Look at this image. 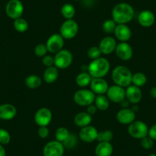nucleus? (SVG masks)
<instances>
[{
  "label": "nucleus",
  "instance_id": "1",
  "mask_svg": "<svg viewBox=\"0 0 156 156\" xmlns=\"http://www.w3.org/2000/svg\"><path fill=\"white\" fill-rule=\"evenodd\" d=\"M135 16L134 9L131 5L126 2L118 3L114 6L112 11V20L117 24H126L133 20Z\"/></svg>",
  "mask_w": 156,
  "mask_h": 156
},
{
  "label": "nucleus",
  "instance_id": "2",
  "mask_svg": "<svg viewBox=\"0 0 156 156\" xmlns=\"http://www.w3.org/2000/svg\"><path fill=\"white\" fill-rule=\"evenodd\" d=\"M87 67V72L93 78H103L109 71L110 64L106 58H99L92 60Z\"/></svg>",
  "mask_w": 156,
  "mask_h": 156
},
{
  "label": "nucleus",
  "instance_id": "3",
  "mask_svg": "<svg viewBox=\"0 0 156 156\" xmlns=\"http://www.w3.org/2000/svg\"><path fill=\"white\" fill-rule=\"evenodd\" d=\"M132 77L131 70L125 66H117L112 72V81L122 87H127L132 84Z\"/></svg>",
  "mask_w": 156,
  "mask_h": 156
},
{
  "label": "nucleus",
  "instance_id": "4",
  "mask_svg": "<svg viewBox=\"0 0 156 156\" xmlns=\"http://www.w3.org/2000/svg\"><path fill=\"white\" fill-rule=\"evenodd\" d=\"M96 94L90 90L81 89L76 91L73 95L75 103L80 106H88L93 104L95 100Z\"/></svg>",
  "mask_w": 156,
  "mask_h": 156
},
{
  "label": "nucleus",
  "instance_id": "5",
  "mask_svg": "<svg viewBox=\"0 0 156 156\" xmlns=\"http://www.w3.org/2000/svg\"><path fill=\"white\" fill-rule=\"evenodd\" d=\"M79 26L76 21L73 19H66L60 28V34L64 39H72L78 33Z\"/></svg>",
  "mask_w": 156,
  "mask_h": 156
},
{
  "label": "nucleus",
  "instance_id": "6",
  "mask_svg": "<svg viewBox=\"0 0 156 156\" xmlns=\"http://www.w3.org/2000/svg\"><path fill=\"white\" fill-rule=\"evenodd\" d=\"M128 133L134 139H142L148 136V127L142 121H134L129 125Z\"/></svg>",
  "mask_w": 156,
  "mask_h": 156
},
{
  "label": "nucleus",
  "instance_id": "7",
  "mask_svg": "<svg viewBox=\"0 0 156 156\" xmlns=\"http://www.w3.org/2000/svg\"><path fill=\"white\" fill-rule=\"evenodd\" d=\"M55 66L58 69H66L71 65L73 62V55L68 50L62 49L55 54Z\"/></svg>",
  "mask_w": 156,
  "mask_h": 156
},
{
  "label": "nucleus",
  "instance_id": "8",
  "mask_svg": "<svg viewBox=\"0 0 156 156\" xmlns=\"http://www.w3.org/2000/svg\"><path fill=\"white\" fill-rule=\"evenodd\" d=\"M5 12L10 19L15 20L22 17L24 12V5L20 0H10L5 7Z\"/></svg>",
  "mask_w": 156,
  "mask_h": 156
},
{
  "label": "nucleus",
  "instance_id": "9",
  "mask_svg": "<svg viewBox=\"0 0 156 156\" xmlns=\"http://www.w3.org/2000/svg\"><path fill=\"white\" fill-rule=\"evenodd\" d=\"M64 145L57 140L51 141L44 145L43 148L44 156H63L64 153Z\"/></svg>",
  "mask_w": 156,
  "mask_h": 156
},
{
  "label": "nucleus",
  "instance_id": "10",
  "mask_svg": "<svg viewBox=\"0 0 156 156\" xmlns=\"http://www.w3.org/2000/svg\"><path fill=\"white\" fill-rule=\"evenodd\" d=\"M45 45L48 51L56 54L63 49L64 45V38L60 34H53L48 37Z\"/></svg>",
  "mask_w": 156,
  "mask_h": 156
},
{
  "label": "nucleus",
  "instance_id": "11",
  "mask_svg": "<svg viewBox=\"0 0 156 156\" xmlns=\"http://www.w3.org/2000/svg\"><path fill=\"white\" fill-rule=\"evenodd\" d=\"M106 97L110 102L115 103H120L126 99V90L124 87L115 84L109 87Z\"/></svg>",
  "mask_w": 156,
  "mask_h": 156
},
{
  "label": "nucleus",
  "instance_id": "12",
  "mask_svg": "<svg viewBox=\"0 0 156 156\" xmlns=\"http://www.w3.org/2000/svg\"><path fill=\"white\" fill-rule=\"evenodd\" d=\"M52 120V112L48 108H40L34 115V122L40 126H48Z\"/></svg>",
  "mask_w": 156,
  "mask_h": 156
},
{
  "label": "nucleus",
  "instance_id": "13",
  "mask_svg": "<svg viewBox=\"0 0 156 156\" xmlns=\"http://www.w3.org/2000/svg\"><path fill=\"white\" fill-rule=\"evenodd\" d=\"M98 133L97 129L92 126H87L81 128L79 132V138L83 142L87 143H90L97 140Z\"/></svg>",
  "mask_w": 156,
  "mask_h": 156
},
{
  "label": "nucleus",
  "instance_id": "14",
  "mask_svg": "<svg viewBox=\"0 0 156 156\" xmlns=\"http://www.w3.org/2000/svg\"><path fill=\"white\" fill-rule=\"evenodd\" d=\"M115 54L119 59L124 61H129L133 55V50L127 42H120L115 48Z\"/></svg>",
  "mask_w": 156,
  "mask_h": 156
},
{
  "label": "nucleus",
  "instance_id": "15",
  "mask_svg": "<svg viewBox=\"0 0 156 156\" xmlns=\"http://www.w3.org/2000/svg\"><path fill=\"white\" fill-rule=\"evenodd\" d=\"M118 122L123 125H129L136 119V112L132 109H121L116 114Z\"/></svg>",
  "mask_w": 156,
  "mask_h": 156
},
{
  "label": "nucleus",
  "instance_id": "16",
  "mask_svg": "<svg viewBox=\"0 0 156 156\" xmlns=\"http://www.w3.org/2000/svg\"><path fill=\"white\" fill-rule=\"evenodd\" d=\"M142 98V93L140 87L129 85L126 90V99L133 104H138Z\"/></svg>",
  "mask_w": 156,
  "mask_h": 156
},
{
  "label": "nucleus",
  "instance_id": "17",
  "mask_svg": "<svg viewBox=\"0 0 156 156\" xmlns=\"http://www.w3.org/2000/svg\"><path fill=\"white\" fill-rule=\"evenodd\" d=\"M90 89L97 95H103L106 94L109 85L103 78H93L90 82Z\"/></svg>",
  "mask_w": 156,
  "mask_h": 156
},
{
  "label": "nucleus",
  "instance_id": "18",
  "mask_svg": "<svg viewBox=\"0 0 156 156\" xmlns=\"http://www.w3.org/2000/svg\"><path fill=\"white\" fill-rule=\"evenodd\" d=\"M116 45L117 44L115 38L110 37V36H108V37L102 39L101 41L100 42V44H99V48H100L102 54L105 55H108L115 51Z\"/></svg>",
  "mask_w": 156,
  "mask_h": 156
},
{
  "label": "nucleus",
  "instance_id": "19",
  "mask_svg": "<svg viewBox=\"0 0 156 156\" xmlns=\"http://www.w3.org/2000/svg\"><path fill=\"white\" fill-rule=\"evenodd\" d=\"M115 37L121 42H126L129 41L132 36V31L126 24L117 25L114 31Z\"/></svg>",
  "mask_w": 156,
  "mask_h": 156
},
{
  "label": "nucleus",
  "instance_id": "20",
  "mask_svg": "<svg viewBox=\"0 0 156 156\" xmlns=\"http://www.w3.org/2000/svg\"><path fill=\"white\" fill-rule=\"evenodd\" d=\"M17 114V109L13 105L9 103L0 105V119L10 120Z\"/></svg>",
  "mask_w": 156,
  "mask_h": 156
},
{
  "label": "nucleus",
  "instance_id": "21",
  "mask_svg": "<svg viewBox=\"0 0 156 156\" xmlns=\"http://www.w3.org/2000/svg\"><path fill=\"white\" fill-rule=\"evenodd\" d=\"M139 23L145 28H148L153 25L155 22V17L152 12L149 10H144L139 13L138 16Z\"/></svg>",
  "mask_w": 156,
  "mask_h": 156
},
{
  "label": "nucleus",
  "instance_id": "22",
  "mask_svg": "<svg viewBox=\"0 0 156 156\" xmlns=\"http://www.w3.org/2000/svg\"><path fill=\"white\" fill-rule=\"evenodd\" d=\"M113 151V147L110 142H99L95 148L96 156H111Z\"/></svg>",
  "mask_w": 156,
  "mask_h": 156
},
{
  "label": "nucleus",
  "instance_id": "23",
  "mask_svg": "<svg viewBox=\"0 0 156 156\" xmlns=\"http://www.w3.org/2000/svg\"><path fill=\"white\" fill-rule=\"evenodd\" d=\"M92 122V115L87 112H80L74 117V123L76 126L83 128L90 125Z\"/></svg>",
  "mask_w": 156,
  "mask_h": 156
},
{
  "label": "nucleus",
  "instance_id": "24",
  "mask_svg": "<svg viewBox=\"0 0 156 156\" xmlns=\"http://www.w3.org/2000/svg\"><path fill=\"white\" fill-rule=\"evenodd\" d=\"M59 76L58 69L55 66L49 67L46 68L44 72V80L46 83H52L58 80Z\"/></svg>",
  "mask_w": 156,
  "mask_h": 156
},
{
  "label": "nucleus",
  "instance_id": "25",
  "mask_svg": "<svg viewBox=\"0 0 156 156\" xmlns=\"http://www.w3.org/2000/svg\"><path fill=\"white\" fill-rule=\"evenodd\" d=\"M92 79L93 77L88 72H81L76 76V83L77 84V86L80 87H85L90 84Z\"/></svg>",
  "mask_w": 156,
  "mask_h": 156
},
{
  "label": "nucleus",
  "instance_id": "26",
  "mask_svg": "<svg viewBox=\"0 0 156 156\" xmlns=\"http://www.w3.org/2000/svg\"><path fill=\"white\" fill-rule=\"evenodd\" d=\"M42 83L41 78L37 75H29L25 78V85L30 89L38 88Z\"/></svg>",
  "mask_w": 156,
  "mask_h": 156
},
{
  "label": "nucleus",
  "instance_id": "27",
  "mask_svg": "<svg viewBox=\"0 0 156 156\" xmlns=\"http://www.w3.org/2000/svg\"><path fill=\"white\" fill-rule=\"evenodd\" d=\"M109 102L110 101L107 98V97L104 95H97L94 100V103L97 109L101 111H105L109 108Z\"/></svg>",
  "mask_w": 156,
  "mask_h": 156
},
{
  "label": "nucleus",
  "instance_id": "28",
  "mask_svg": "<svg viewBox=\"0 0 156 156\" xmlns=\"http://www.w3.org/2000/svg\"><path fill=\"white\" fill-rule=\"evenodd\" d=\"M146 82L147 77L145 73L142 72H137L133 74V77H132L133 85H135L138 87H143L146 83Z\"/></svg>",
  "mask_w": 156,
  "mask_h": 156
},
{
  "label": "nucleus",
  "instance_id": "29",
  "mask_svg": "<svg viewBox=\"0 0 156 156\" xmlns=\"http://www.w3.org/2000/svg\"><path fill=\"white\" fill-rule=\"evenodd\" d=\"M61 14L66 19H73L75 15V8L70 3H66L61 7Z\"/></svg>",
  "mask_w": 156,
  "mask_h": 156
},
{
  "label": "nucleus",
  "instance_id": "30",
  "mask_svg": "<svg viewBox=\"0 0 156 156\" xmlns=\"http://www.w3.org/2000/svg\"><path fill=\"white\" fill-rule=\"evenodd\" d=\"M14 28L19 32H25L28 29V23L25 19H22V17L19 18L17 19H15Z\"/></svg>",
  "mask_w": 156,
  "mask_h": 156
},
{
  "label": "nucleus",
  "instance_id": "31",
  "mask_svg": "<svg viewBox=\"0 0 156 156\" xmlns=\"http://www.w3.org/2000/svg\"><path fill=\"white\" fill-rule=\"evenodd\" d=\"M69 135H70V133H69L67 129H66L65 127H60V128H58L56 130V133H55V139H56L57 141L63 143L67 139Z\"/></svg>",
  "mask_w": 156,
  "mask_h": 156
},
{
  "label": "nucleus",
  "instance_id": "32",
  "mask_svg": "<svg viewBox=\"0 0 156 156\" xmlns=\"http://www.w3.org/2000/svg\"><path fill=\"white\" fill-rule=\"evenodd\" d=\"M113 138V133L110 130H105V131L99 132L97 140L99 142H110Z\"/></svg>",
  "mask_w": 156,
  "mask_h": 156
},
{
  "label": "nucleus",
  "instance_id": "33",
  "mask_svg": "<svg viewBox=\"0 0 156 156\" xmlns=\"http://www.w3.org/2000/svg\"><path fill=\"white\" fill-rule=\"evenodd\" d=\"M77 144V137L74 134H70L67 139L63 142L64 148L67 149H71L73 148Z\"/></svg>",
  "mask_w": 156,
  "mask_h": 156
},
{
  "label": "nucleus",
  "instance_id": "34",
  "mask_svg": "<svg viewBox=\"0 0 156 156\" xmlns=\"http://www.w3.org/2000/svg\"><path fill=\"white\" fill-rule=\"evenodd\" d=\"M116 25L117 24L112 19H108L103 22V30L107 34H111V33L114 32Z\"/></svg>",
  "mask_w": 156,
  "mask_h": 156
},
{
  "label": "nucleus",
  "instance_id": "35",
  "mask_svg": "<svg viewBox=\"0 0 156 156\" xmlns=\"http://www.w3.org/2000/svg\"><path fill=\"white\" fill-rule=\"evenodd\" d=\"M102 52L100 51V48L97 47V46H93V47L90 48L89 50L87 51L88 58L92 60H95L100 58Z\"/></svg>",
  "mask_w": 156,
  "mask_h": 156
},
{
  "label": "nucleus",
  "instance_id": "36",
  "mask_svg": "<svg viewBox=\"0 0 156 156\" xmlns=\"http://www.w3.org/2000/svg\"><path fill=\"white\" fill-rule=\"evenodd\" d=\"M34 51L36 56L40 57V58H43V57H44L45 55H47L48 49L45 44H39L35 46Z\"/></svg>",
  "mask_w": 156,
  "mask_h": 156
},
{
  "label": "nucleus",
  "instance_id": "37",
  "mask_svg": "<svg viewBox=\"0 0 156 156\" xmlns=\"http://www.w3.org/2000/svg\"><path fill=\"white\" fill-rule=\"evenodd\" d=\"M11 136L9 133L3 129H0V144L1 145H7L10 142Z\"/></svg>",
  "mask_w": 156,
  "mask_h": 156
},
{
  "label": "nucleus",
  "instance_id": "38",
  "mask_svg": "<svg viewBox=\"0 0 156 156\" xmlns=\"http://www.w3.org/2000/svg\"><path fill=\"white\" fill-rule=\"evenodd\" d=\"M141 145L145 149H151L154 145V140L151 139L148 136H147L141 139Z\"/></svg>",
  "mask_w": 156,
  "mask_h": 156
},
{
  "label": "nucleus",
  "instance_id": "39",
  "mask_svg": "<svg viewBox=\"0 0 156 156\" xmlns=\"http://www.w3.org/2000/svg\"><path fill=\"white\" fill-rule=\"evenodd\" d=\"M42 64L46 67H52V66L55 65V58L51 55H45L42 58Z\"/></svg>",
  "mask_w": 156,
  "mask_h": 156
},
{
  "label": "nucleus",
  "instance_id": "40",
  "mask_svg": "<svg viewBox=\"0 0 156 156\" xmlns=\"http://www.w3.org/2000/svg\"><path fill=\"white\" fill-rule=\"evenodd\" d=\"M38 136L41 139H45L49 136V129L47 126H40L37 130Z\"/></svg>",
  "mask_w": 156,
  "mask_h": 156
},
{
  "label": "nucleus",
  "instance_id": "41",
  "mask_svg": "<svg viewBox=\"0 0 156 156\" xmlns=\"http://www.w3.org/2000/svg\"><path fill=\"white\" fill-rule=\"evenodd\" d=\"M148 136L153 139L154 141H156V124L153 125L152 126L148 129Z\"/></svg>",
  "mask_w": 156,
  "mask_h": 156
},
{
  "label": "nucleus",
  "instance_id": "42",
  "mask_svg": "<svg viewBox=\"0 0 156 156\" xmlns=\"http://www.w3.org/2000/svg\"><path fill=\"white\" fill-rule=\"evenodd\" d=\"M97 106H95V104H91L90 106H87V112L89 113L90 115H94V114L97 112Z\"/></svg>",
  "mask_w": 156,
  "mask_h": 156
},
{
  "label": "nucleus",
  "instance_id": "43",
  "mask_svg": "<svg viewBox=\"0 0 156 156\" xmlns=\"http://www.w3.org/2000/svg\"><path fill=\"white\" fill-rule=\"evenodd\" d=\"M129 103H130L126 99H125V100H122V101L121 102L120 104H121V106H122V109H126V108H128Z\"/></svg>",
  "mask_w": 156,
  "mask_h": 156
},
{
  "label": "nucleus",
  "instance_id": "44",
  "mask_svg": "<svg viewBox=\"0 0 156 156\" xmlns=\"http://www.w3.org/2000/svg\"><path fill=\"white\" fill-rule=\"evenodd\" d=\"M150 96L152 98L156 99V87H153L152 88H151V90H150Z\"/></svg>",
  "mask_w": 156,
  "mask_h": 156
},
{
  "label": "nucleus",
  "instance_id": "45",
  "mask_svg": "<svg viewBox=\"0 0 156 156\" xmlns=\"http://www.w3.org/2000/svg\"><path fill=\"white\" fill-rule=\"evenodd\" d=\"M6 153H5V150L4 147L0 144V156H5Z\"/></svg>",
  "mask_w": 156,
  "mask_h": 156
},
{
  "label": "nucleus",
  "instance_id": "46",
  "mask_svg": "<svg viewBox=\"0 0 156 156\" xmlns=\"http://www.w3.org/2000/svg\"><path fill=\"white\" fill-rule=\"evenodd\" d=\"M132 109H133V111H134L135 112H136L138 111V106H137V104H133V108H132Z\"/></svg>",
  "mask_w": 156,
  "mask_h": 156
},
{
  "label": "nucleus",
  "instance_id": "47",
  "mask_svg": "<svg viewBox=\"0 0 156 156\" xmlns=\"http://www.w3.org/2000/svg\"><path fill=\"white\" fill-rule=\"evenodd\" d=\"M148 156H156V154H154V153H151V154H150Z\"/></svg>",
  "mask_w": 156,
  "mask_h": 156
}]
</instances>
